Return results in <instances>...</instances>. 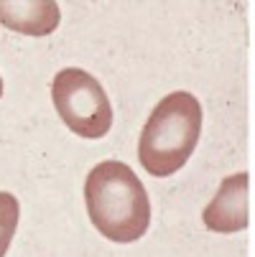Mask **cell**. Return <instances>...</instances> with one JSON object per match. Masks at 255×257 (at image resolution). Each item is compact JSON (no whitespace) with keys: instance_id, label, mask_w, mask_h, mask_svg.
<instances>
[{"instance_id":"6da1fadb","label":"cell","mask_w":255,"mask_h":257,"mask_svg":"<svg viewBox=\"0 0 255 257\" xmlns=\"http://www.w3.org/2000/svg\"><path fill=\"white\" fill-rule=\"evenodd\" d=\"M84 204L92 227L110 242H135L151 227L145 186L123 161H102L87 173Z\"/></svg>"},{"instance_id":"7a4b0ae2","label":"cell","mask_w":255,"mask_h":257,"mask_svg":"<svg viewBox=\"0 0 255 257\" xmlns=\"http://www.w3.org/2000/svg\"><path fill=\"white\" fill-rule=\"evenodd\" d=\"M202 133V104L189 92H171L145 120L138 161L156 178L174 176L192 158Z\"/></svg>"},{"instance_id":"3957f363","label":"cell","mask_w":255,"mask_h":257,"mask_svg":"<svg viewBox=\"0 0 255 257\" xmlns=\"http://www.w3.org/2000/svg\"><path fill=\"white\" fill-rule=\"evenodd\" d=\"M51 99L64 125L79 138H105L113 127V104L102 84L84 69L66 66L51 82Z\"/></svg>"},{"instance_id":"277c9868","label":"cell","mask_w":255,"mask_h":257,"mask_svg":"<svg viewBox=\"0 0 255 257\" xmlns=\"http://www.w3.org/2000/svg\"><path fill=\"white\" fill-rule=\"evenodd\" d=\"M247 194H250V176H247V171L227 176L220 183L214 199L202 211L204 227L212 229V232H220V234L242 232L247 227V219H250Z\"/></svg>"},{"instance_id":"5b68a950","label":"cell","mask_w":255,"mask_h":257,"mask_svg":"<svg viewBox=\"0 0 255 257\" xmlns=\"http://www.w3.org/2000/svg\"><path fill=\"white\" fill-rule=\"evenodd\" d=\"M61 13L54 0L39 3H18V0H0V26H6L23 36H49L59 28Z\"/></svg>"},{"instance_id":"8992f818","label":"cell","mask_w":255,"mask_h":257,"mask_svg":"<svg viewBox=\"0 0 255 257\" xmlns=\"http://www.w3.org/2000/svg\"><path fill=\"white\" fill-rule=\"evenodd\" d=\"M18 216H21V204L11 191H0V257H6L13 234L18 229Z\"/></svg>"},{"instance_id":"52a82bcc","label":"cell","mask_w":255,"mask_h":257,"mask_svg":"<svg viewBox=\"0 0 255 257\" xmlns=\"http://www.w3.org/2000/svg\"><path fill=\"white\" fill-rule=\"evenodd\" d=\"M0 97H3V77H0Z\"/></svg>"}]
</instances>
